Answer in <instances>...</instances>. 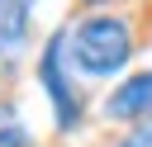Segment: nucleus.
Wrapping results in <instances>:
<instances>
[{
	"mask_svg": "<svg viewBox=\"0 0 152 147\" xmlns=\"http://www.w3.org/2000/svg\"><path fill=\"white\" fill-rule=\"evenodd\" d=\"M133 52H138V38H133V24L124 14L100 9V14H81L76 24H66V62L86 81L124 76Z\"/></svg>",
	"mask_w": 152,
	"mask_h": 147,
	"instance_id": "f257e3e1",
	"label": "nucleus"
},
{
	"mask_svg": "<svg viewBox=\"0 0 152 147\" xmlns=\"http://www.w3.org/2000/svg\"><path fill=\"white\" fill-rule=\"evenodd\" d=\"M33 76H38V90L48 95V109H52V123L62 133H71L81 119H86V104H81V90H76V71L66 62V28H52L38 62H33Z\"/></svg>",
	"mask_w": 152,
	"mask_h": 147,
	"instance_id": "f03ea898",
	"label": "nucleus"
},
{
	"mask_svg": "<svg viewBox=\"0 0 152 147\" xmlns=\"http://www.w3.org/2000/svg\"><path fill=\"white\" fill-rule=\"evenodd\" d=\"M100 119L104 123H124V128L152 119V66L119 76V85L100 100Z\"/></svg>",
	"mask_w": 152,
	"mask_h": 147,
	"instance_id": "7ed1b4c3",
	"label": "nucleus"
},
{
	"mask_svg": "<svg viewBox=\"0 0 152 147\" xmlns=\"http://www.w3.org/2000/svg\"><path fill=\"white\" fill-rule=\"evenodd\" d=\"M33 9H38V0H0V57H5V62L28 47Z\"/></svg>",
	"mask_w": 152,
	"mask_h": 147,
	"instance_id": "20e7f679",
	"label": "nucleus"
},
{
	"mask_svg": "<svg viewBox=\"0 0 152 147\" xmlns=\"http://www.w3.org/2000/svg\"><path fill=\"white\" fill-rule=\"evenodd\" d=\"M0 147H38V142H33V133H28L19 119H5V123H0Z\"/></svg>",
	"mask_w": 152,
	"mask_h": 147,
	"instance_id": "39448f33",
	"label": "nucleus"
},
{
	"mask_svg": "<svg viewBox=\"0 0 152 147\" xmlns=\"http://www.w3.org/2000/svg\"><path fill=\"white\" fill-rule=\"evenodd\" d=\"M114 147H152V119H142V123H133V128H124Z\"/></svg>",
	"mask_w": 152,
	"mask_h": 147,
	"instance_id": "423d86ee",
	"label": "nucleus"
},
{
	"mask_svg": "<svg viewBox=\"0 0 152 147\" xmlns=\"http://www.w3.org/2000/svg\"><path fill=\"white\" fill-rule=\"evenodd\" d=\"M81 5H86L90 14H100V9H109V0H81Z\"/></svg>",
	"mask_w": 152,
	"mask_h": 147,
	"instance_id": "0eeeda50",
	"label": "nucleus"
}]
</instances>
